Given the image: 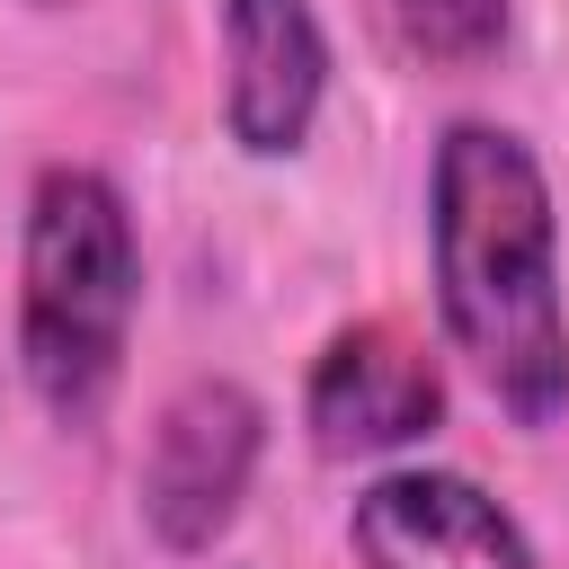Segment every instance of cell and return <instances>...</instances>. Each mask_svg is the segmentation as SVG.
<instances>
[{"mask_svg":"<svg viewBox=\"0 0 569 569\" xmlns=\"http://www.w3.org/2000/svg\"><path fill=\"white\" fill-rule=\"evenodd\" d=\"M302 418H311V445L356 462V453H400L418 436H436L445 418V373L436 356L400 329V320H356L320 347L311 365V391H302Z\"/></svg>","mask_w":569,"mask_h":569,"instance_id":"4","label":"cell"},{"mask_svg":"<svg viewBox=\"0 0 569 569\" xmlns=\"http://www.w3.org/2000/svg\"><path fill=\"white\" fill-rule=\"evenodd\" d=\"M427 258L453 356L489 382L516 427L569 409V302H560V222L551 178L507 124H445L427 169Z\"/></svg>","mask_w":569,"mask_h":569,"instance_id":"1","label":"cell"},{"mask_svg":"<svg viewBox=\"0 0 569 569\" xmlns=\"http://www.w3.org/2000/svg\"><path fill=\"white\" fill-rule=\"evenodd\" d=\"M400 27L436 62H489L507 44V0H400Z\"/></svg>","mask_w":569,"mask_h":569,"instance_id":"7","label":"cell"},{"mask_svg":"<svg viewBox=\"0 0 569 569\" xmlns=\"http://www.w3.org/2000/svg\"><path fill=\"white\" fill-rule=\"evenodd\" d=\"M347 542L365 569H542L525 525L462 471H382L356 489Z\"/></svg>","mask_w":569,"mask_h":569,"instance_id":"5","label":"cell"},{"mask_svg":"<svg viewBox=\"0 0 569 569\" xmlns=\"http://www.w3.org/2000/svg\"><path fill=\"white\" fill-rule=\"evenodd\" d=\"M36 9H80V0H36Z\"/></svg>","mask_w":569,"mask_h":569,"instance_id":"8","label":"cell"},{"mask_svg":"<svg viewBox=\"0 0 569 569\" xmlns=\"http://www.w3.org/2000/svg\"><path fill=\"white\" fill-rule=\"evenodd\" d=\"M267 453V409L258 391H240L231 373H196L160 400L151 445H142V525L160 551L196 560L231 533L249 480Z\"/></svg>","mask_w":569,"mask_h":569,"instance_id":"3","label":"cell"},{"mask_svg":"<svg viewBox=\"0 0 569 569\" xmlns=\"http://www.w3.org/2000/svg\"><path fill=\"white\" fill-rule=\"evenodd\" d=\"M142 302L133 213L107 169H44L18 240V365L53 427H98Z\"/></svg>","mask_w":569,"mask_h":569,"instance_id":"2","label":"cell"},{"mask_svg":"<svg viewBox=\"0 0 569 569\" xmlns=\"http://www.w3.org/2000/svg\"><path fill=\"white\" fill-rule=\"evenodd\" d=\"M329 98V36L311 0H222V124L249 160H284L311 142Z\"/></svg>","mask_w":569,"mask_h":569,"instance_id":"6","label":"cell"}]
</instances>
